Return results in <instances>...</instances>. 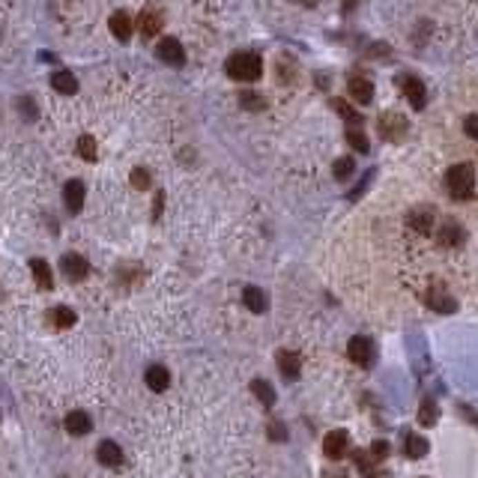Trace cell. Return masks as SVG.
<instances>
[{
  "instance_id": "8",
  "label": "cell",
  "mask_w": 478,
  "mask_h": 478,
  "mask_svg": "<svg viewBox=\"0 0 478 478\" xmlns=\"http://www.w3.org/2000/svg\"><path fill=\"white\" fill-rule=\"evenodd\" d=\"M347 93H350V99L353 102H359V105H368L374 99V84L368 78H362V75H353L347 81Z\"/></svg>"
},
{
  "instance_id": "20",
  "label": "cell",
  "mask_w": 478,
  "mask_h": 478,
  "mask_svg": "<svg viewBox=\"0 0 478 478\" xmlns=\"http://www.w3.org/2000/svg\"><path fill=\"white\" fill-rule=\"evenodd\" d=\"M99 461H102L105 466H120V464H123V452H120V446L111 443V439H105V443L99 446Z\"/></svg>"
},
{
  "instance_id": "11",
  "label": "cell",
  "mask_w": 478,
  "mask_h": 478,
  "mask_svg": "<svg viewBox=\"0 0 478 478\" xmlns=\"http://www.w3.org/2000/svg\"><path fill=\"white\" fill-rule=\"evenodd\" d=\"M347 430H332V434H326V439H323V452H326V457H332V461H338L341 455L347 452Z\"/></svg>"
},
{
  "instance_id": "4",
  "label": "cell",
  "mask_w": 478,
  "mask_h": 478,
  "mask_svg": "<svg viewBox=\"0 0 478 478\" xmlns=\"http://www.w3.org/2000/svg\"><path fill=\"white\" fill-rule=\"evenodd\" d=\"M401 90H404V96L410 99V105L416 108V111H421V108L428 105V90H425V84H421L419 78H412V75H404L401 81Z\"/></svg>"
},
{
  "instance_id": "29",
  "label": "cell",
  "mask_w": 478,
  "mask_h": 478,
  "mask_svg": "<svg viewBox=\"0 0 478 478\" xmlns=\"http://www.w3.org/2000/svg\"><path fill=\"white\" fill-rule=\"evenodd\" d=\"M437 419H439V412H437V404L434 401H421V410H419V421L421 425H437Z\"/></svg>"
},
{
  "instance_id": "26",
  "label": "cell",
  "mask_w": 478,
  "mask_h": 478,
  "mask_svg": "<svg viewBox=\"0 0 478 478\" xmlns=\"http://www.w3.org/2000/svg\"><path fill=\"white\" fill-rule=\"evenodd\" d=\"M239 105L246 108V111H263L266 99L260 96V93H251V90H248V93H239Z\"/></svg>"
},
{
  "instance_id": "12",
  "label": "cell",
  "mask_w": 478,
  "mask_h": 478,
  "mask_svg": "<svg viewBox=\"0 0 478 478\" xmlns=\"http://www.w3.org/2000/svg\"><path fill=\"white\" fill-rule=\"evenodd\" d=\"M410 228L428 237V233L434 230V210H430V206H416V210L410 212Z\"/></svg>"
},
{
  "instance_id": "37",
  "label": "cell",
  "mask_w": 478,
  "mask_h": 478,
  "mask_svg": "<svg viewBox=\"0 0 478 478\" xmlns=\"http://www.w3.org/2000/svg\"><path fill=\"white\" fill-rule=\"evenodd\" d=\"M359 3V0H344V9H347V12H350V9H353Z\"/></svg>"
},
{
  "instance_id": "15",
  "label": "cell",
  "mask_w": 478,
  "mask_h": 478,
  "mask_svg": "<svg viewBox=\"0 0 478 478\" xmlns=\"http://www.w3.org/2000/svg\"><path fill=\"white\" fill-rule=\"evenodd\" d=\"M428 439L419 437V434H404V455L410 457V461H419V457L428 455Z\"/></svg>"
},
{
  "instance_id": "13",
  "label": "cell",
  "mask_w": 478,
  "mask_h": 478,
  "mask_svg": "<svg viewBox=\"0 0 478 478\" xmlns=\"http://www.w3.org/2000/svg\"><path fill=\"white\" fill-rule=\"evenodd\" d=\"M63 428H66L72 437H84V434H90V430H93V421H90L87 412L75 410V412H69V416H66V421H63Z\"/></svg>"
},
{
  "instance_id": "21",
  "label": "cell",
  "mask_w": 478,
  "mask_h": 478,
  "mask_svg": "<svg viewBox=\"0 0 478 478\" xmlns=\"http://www.w3.org/2000/svg\"><path fill=\"white\" fill-rule=\"evenodd\" d=\"M425 302H428L434 311H443V314H452V311L457 308V302L452 299V296H446V293H439V290H430V293L425 296Z\"/></svg>"
},
{
  "instance_id": "14",
  "label": "cell",
  "mask_w": 478,
  "mask_h": 478,
  "mask_svg": "<svg viewBox=\"0 0 478 478\" xmlns=\"http://www.w3.org/2000/svg\"><path fill=\"white\" fill-rule=\"evenodd\" d=\"M30 272H33V281H36V287H39V290H51V287H54L51 266L45 263V260L33 257V260H30Z\"/></svg>"
},
{
  "instance_id": "6",
  "label": "cell",
  "mask_w": 478,
  "mask_h": 478,
  "mask_svg": "<svg viewBox=\"0 0 478 478\" xmlns=\"http://www.w3.org/2000/svg\"><path fill=\"white\" fill-rule=\"evenodd\" d=\"M60 269H63V275H66L69 281H84V278L90 275V263L81 255H63Z\"/></svg>"
},
{
  "instance_id": "34",
  "label": "cell",
  "mask_w": 478,
  "mask_h": 478,
  "mask_svg": "<svg viewBox=\"0 0 478 478\" xmlns=\"http://www.w3.org/2000/svg\"><path fill=\"white\" fill-rule=\"evenodd\" d=\"M389 452H392V446L386 443V439H377V443L371 446V455L380 457V461H383V457H389Z\"/></svg>"
},
{
  "instance_id": "33",
  "label": "cell",
  "mask_w": 478,
  "mask_h": 478,
  "mask_svg": "<svg viewBox=\"0 0 478 478\" xmlns=\"http://www.w3.org/2000/svg\"><path fill=\"white\" fill-rule=\"evenodd\" d=\"M18 111H21L27 120H36V105H33V99L30 96H24V99H18Z\"/></svg>"
},
{
  "instance_id": "18",
  "label": "cell",
  "mask_w": 478,
  "mask_h": 478,
  "mask_svg": "<svg viewBox=\"0 0 478 478\" xmlns=\"http://www.w3.org/2000/svg\"><path fill=\"white\" fill-rule=\"evenodd\" d=\"M278 368H281V374H284V380H296L299 377V356L296 353H287V350H281L278 353Z\"/></svg>"
},
{
  "instance_id": "28",
  "label": "cell",
  "mask_w": 478,
  "mask_h": 478,
  "mask_svg": "<svg viewBox=\"0 0 478 478\" xmlns=\"http://www.w3.org/2000/svg\"><path fill=\"white\" fill-rule=\"evenodd\" d=\"M251 389H255V395L266 404V407H272V404H275V392H272V386H269L266 380H255V383H251Z\"/></svg>"
},
{
  "instance_id": "35",
  "label": "cell",
  "mask_w": 478,
  "mask_h": 478,
  "mask_svg": "<svg viewBox=\"0 0 478 478\" xmlns=\"http://www.w3.org/2000/svg\"><path fill=\"white\" fill-rule=\"evenodd\" d=\"M464 129H466V135H470V138H478V117L475 114H470L464 120Z\"/></svg>"
},
{
  "instance_id": "17",
  "label": "cell",
  "mask_w": 478,
  "mask_h": 478,
  "mask_svg": "<svg viewBox=\"0 0 478 478\" xmlns=\"http://www.w3.org/2000/svg\"><path fill=\"white\" fill-rule=\"evenodd\" d=\"M51 87L57 90V93H63V96H72L78 90V81H75V75L72 72H66V69H57L51 75Z\"/></svg>"
},
{
  "instance_id": "32",
  "label": "cell",
  "mask_w": 478,
  "mask_h": 478,
  "mask_svg": "<svg viewBox=\"0 0 478 478\" xmlns=\"http://www.w3.org/2000/svg\"><path fill=\"white\" fill-rule=\"evenodd\" d=\"M132 186L138 188V192H143V188H150V174L143 168H135L132 170Z\"/></svg>"
},
{
  "instance_id": "36",
  "label": "cell",
  "mask_w": 478,
  "mask_h": 478,
  "mask_svg": "<svg viewBox=\"0 0 478 478\" xmlns=\"http://www.w3.org/2000/svg\"><path fill=\"white\" fill-rule=\"evenodd\" d=\"M269 434H272V439H284V428H281V425H278V421H275V425L269 428Z\"/></svg>"
},
{
  "instance_id": "5",
  "label": "cell",
  "mask_w": 478,
  "mask_h": 478,
  "mask_svg": "<svg viewBox=\"0 0 478 478\" xmlns=\"http://www.w3.org/2000/svg\"><path fill=\"white\" fill-rule=\"evenodd\" d=\"M347 356L353 359L356 365H362V368H371L374 365V341H368V338H353L347 344Z\"/></svg>"
},
{
  "instance_id": "10",
  "label": "cell",
  "mask_w": 478,
  "mask_h": 478,
  "mask_svg": "<svg viewBox=\"0 0 478 478\" xmlns=\"http://www.w3.org/2000/svg\"><path fill=\"white\" fill-rule=\"evenodd\" d=\"M63 201H66L69 212H81V206H84V183L81 179H69L63 186Z\"/></svg>"
},
{
  "instance_id": "24",
  "label": "cell",
  "mask_w": 478,
  "mask_h": 478,
  "mask_svg": "<svg viewBox=\"0 0 478 478\" xmlns=\"http://www.w3.org/2000/svg\"><path fill=\"white\" fill-rule=\"evenodd\" d=\"M48 317H51V323H54L57 329H69L72 323H75V311L66 308V305H57V308H54Z\"/></svg>"
},
{
  "instance_id": "1",
  "label": "cell",
  "mask_w": 478,
  "mask_h": 478,
  "mask_svg": "<svg viewBox=\"0 0 478 478\" xmlns=\"http://www.w3.org/2000/svg\"><path fill=\"white\" fill-rule=\"evenodd\" d=\"M446 188L455 201H470L472 192H475V168L470 161H461V165L448 168L446 174Z\"/></svg>"
},
{
  "instance_id": "9",
  "label": "cell",
  "mask_w": 478,
  "mask_h": 478,
  "mask_svg": "<svg viewBox=\"0 0 478 478\" xmlns=\"http://www.w3.org/2000/svg\"><path fill=\"white\" fill-rule=\"evenodd\" d=\"M161 24H165V15H161V9H156V6H147L138 18V27H141L143 36H156L161 30Z\"/></svg>"
},
{
  "instance_id": "30",
  "label": "cell",
  "mask_w": 478,
  "mask_h": 478,
  "mask_svg": "<svg viewBox=\"0 0 478 478\" xmlns=\"http://www.w3.org/2000/svg\"><path fill=\"white\" fill-rule=\"evenodd\" d=\"M347 143H350L353 150H359V152H368V150H371V143H368V138H365V135L359 132V129H347Z\"/></svg>"
},
{
  "instance_id": "31",
  "label": "cell",
  "mask_w": 478,
  "mask_h": 478,
  "mask_svg": "<svg viewBox=\"0 0 478 478\" xmlns=\"http://www.w3.org/2000/svg\"><path fill=\"white\" fill-rule=\"evenodd\" d=\"M335 111L344 117V120L350 123V126H356V123H362V117H359V111H353L347 102H341V99H335Z\"/></svg>"
},
{
  "instance_id": "16",
  "label": "cell",
  "mask_w": 478,
  "mask_h": 478,
  "mask_svg": "<svg viewBox=\"0 0 478 478\" xmlns=\"http://www.w3.org/2000/svg\"><path fill=\"white\" fill-rule=\"evenodd\" d=\"M242 302H246V308L255 311V314H263L269 308V299L260 287H246V290H242Z\"/></svg>"
},
{
  "instance_id": "7",
  "label": "cell",
  "mask_w": 478,
  "mask_h": 478,
  "mask_svg": "<svg viewBox=\"0 0 478 478\" xmlns=\"http://www.w3.org/2000/svg\"><path fill=\"white\" fill-rule=\"evenodd\" d=\"M159 60H165L168 66H183V63H186V48L179 45V39L168 36V39L159 42Z\"/></svg>"
},
{
  "instance_id": "2",
  "label": "cell",
  "mask_w": 478,
  "mask_h": 478,
  "mask_svg": "<svg viewBox=\"0 0 478 478\" xmlns=\"http://www.w3.org/2000/svg\"><path fill=\"white\" fill-rule=\"evenodd\" d=\"M228 75L233 81H257L263 75V60L255 51H239L228 60Z\"/></svg>"
},
{
  "instance_id": "19",
  "label": "cell",
  "mask_w": 478,
  "mask_h": 478,
  "mask_svg": "<svg viewBox=\"0 0 478 478\" xmlns=\"http://www.w3.org/2000/svg\"><path fill=\"white\" fill-rule=\"evenodd\" d=\"M168 383H170L168 368H161V365L147 368V386H150L152 392H165V389H168Z\"/></svg>"
},
{
  "instance_id": "38",
  "label": "cell",
  "mask_w": 478,
  "mask_h": 478,
  "mask_svg": "<svg viewBox=\"0 0 478 478\" xmlns=\"http://www.w3.org/2000/svg\"><path fill=\"white\" fill-rule=\"evenodd\" d=\"M302 3H317V0H302Z\"/></svg>"
},
{
  "instance_id": "25",
  "label": "cell",
  "mask_w": 478,
  "mask_h": 478,
  "mask_svg": "<svg viewBox=\"0 0 478 478\" xmlns=\"http://www.w3.org/2000/svg\"><path fill=\"white\" fill-rule=\"evenodd\" d=\"M78 156L84 159V161H96L99 147H96V138H93V135H81V138H78Z\"/></svg>"
},
{
  "instance_id": "22",
  "label": "cell",
  "mask_w": 478,
  "mask_h": 478,
  "mask_svg": "<svg viewBox=\"0 0 478 478\" xmlns=\"http://www.w3.org/2000/svg\"><path fill=\"white\" fill-rule=\"evenodd\" d=\"M111 33H114L120 42H126V39L132 36V18L126 15V12H114V15H111Z\"/></svg>"
},
{
  "instance_id": "23",
  "label": "cell",
  "mask_w": 478,
  "mask_h": 478,
  "mask_svg": "<svg viewBox=\"0 0 478 478\" xmlns=\"http://www.w3.org/2000/svg\"><path fill=\"white\" fill-rule=\"evenodd\" d=\"M461 242H464V230L457 228L455 221H446L443 224V233H439V246L452 248V246H461Z\"/></svg>"
},
{
  "instance_id": "27",
  "label": "cell",
  "mask_w": 478,
  "mask_h": 478,
  "mask_svg": "<svg viewBox=\"0 0 478 478\" xmlns=\"http://www.w3.org/2000/svg\"><path fill=\"white\" fill-rule=\"evenodd\" d=\"M356 170V161L353 159H335V165H332V174H335V179H350Z\"/></svg>"
},
{
  "instance_id": "3",
  "label": "cell",
  "mask_w": 478,
  "mask_h": 478,
  "mask_svg": "<svg viewBox=\"0 0 478 478\" xmlns=\"http://www.w3.org/2000/svg\"><path fill=\"white\" fill-rule=\"evenodd\" d=\"M380 135L386 141H392V143L404 141V135H407V120H404L401 114H395V111L383 114L380 117Z\"/></svg>"
}]
</instances>
